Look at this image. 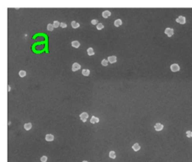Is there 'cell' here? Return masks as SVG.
Wrapping results in <instances>:
<instances>
[{
  "label": "cell",
  "mask_w": 192,
  "mask_h": 162,
  "mask_svg": "<svg viewBox=\"0 0 192 162\" xmlns=\"http://www.w3.org/2000/svg\"><path fill=\"white\" fill-rule=\"evenodd\" d=\"M170 69L173 72H177L180 70V67L178 64H173L170 65Z\"/></svg>",
  "instance_id": "1"
},
{
  "label": "cell",
  "mask_w": 192,
  "mask_h": 162,
  "mask_svg": "<svg viewBox=\"0 0 192 162\" xmlns=\"http://www.w3.org/2000/svg\"><path fill=\"white\" fill-rule=\"evenodd\" d=\"M164 32H165V34L168 37H171L174 34V30L171 28H167L165 29V31H164Z\"/></svg>",
  "instance_id": "2"
},
{
  "label": "cell",
  "mask_w": 192,
  "mask_h": 162,
  "mask_svg": "<svg viewBox=\"0 0 192 162\" xmlns=\"http://www.w3.org/2000/svg\"><path fill=\"white\" fill-rule=\"evenodd\" d=\"M176 21H177L178 23L185 24L186 23V19L185 17H183V16H180V17H179V18L176 20Z\"/></svg>",
  "instance_id": "3"
},
{
  "label": "cell",
  "mask_w": 192,
  "mask_h": 162,
  "mask_svg": "<svg viewBox=\"0 0 192 162\" xmlns=\"http://www.w3.org/2000/svg\"><path fill=\"white\" fill-rule=\"evenodd\" d=\"M80 117H81V119L84 122H86L87 120V119H88V117H89L88 113H85V112H84V113H82L81 115H80Z\"/></svg>",
  "instance_id": "4"
},
{
  "label": "cell",
  "mask_w": 192,
  "mask_h": 162,
  "mask_svg": "<svg viewBox=\"0 0 192 162\" xmlns=\"http://www.w3.org/2000/svg\"><path fill=\"white\" fill-rule=\"evenodd\" d=\"M163 128H164V125L161 123H156L155 125V129L156 131H162Z\"/></svg>",
  "instance_id": "5"
},
{
  "label": "cell",
  "mask_w": 192,
  "mask_h": 162,
  "mask_svg": "<svg viewBox=\"0 0 192 162\" xmlns=\"http://www.w3.org/2000/svg\"><path fill=\"white\" fill-rule=\"evenodd\" d=\"M81 65L78 64V63H77V62L74 63V64L72 65V71H78L79 69H81Z\"/></svg>",
  "instance_id": "6"
},
{
  "label": "cell",
  "mask_w": 192,
  "mask_h": 162,
  "mask_svg": "<svg viewBox=\"0 0 192 162\" xmlns=\"http://www.w3.org/2000/svg\"><path fill=\"white\" fill-rule=\"evenodd\" d=\"M117 61V56H112L108 57V62L110 63H115Z\"/></svg>",
  "instance_id": "7"
},
{
  "label": "cell",
  "mask_w": 192,
  "mask_h": 162,
  "mask_svg": "<svg viewBox=\"0 0 192 162\" xmlns=\"http://www.w3.org/2000/svg\"><path fill=\"white\" fill-rule=\"evenodd\" d=\"M45 140L47 141H53L54 140V136L53 134H47L45 137Z\"/></svg>",
  "instance_id": "8"
},
{
  "label": "cell",
  "mask_w": 192,
  "mask_h": 162,
  "mask_svg": "<svg viewBox=\"0 0 192 162\" xmlns=\"http://www.w3.org/2000/svg\"><path fill=\"white\" fill-rule=\"evenodd\" d=\"M110 15H111V12H110V11H103V13H102L103 18H108V17H110Z\"/></svg>",
  "instance_id": "9"
},
{
  "label": "cell",
  "mask_w": 192,
  "mask_h": 162,
  "mask_svg": "<svg viewBox=\"0 0 192 162\" xmlns=\"http://www.w3.org/2000/svg\"><path fill=\"white\" fill-rule=\"evenodd\" d=\"M98 122H99V119L97 118V117H92L91 119H90V122L92 123V124H95V123H98Z\"/></svg>",
  "instance_id": "10"
},
{
  "label": "cell",
  "mask_w": 192,
  "mask_h": 162,
  "mask_svg": "<svg viewBox=\"0 0 192 162\" xmlns=\"http://www.w3.org/2000/svg\"><path fill=\"white\" fill-rule=\"evenodd\" d=\"M132 149L135 152H137V151H139V150H140V146L138 144V143H134V144L133 145Z\"/></svg>",
  "instance_id": "11"
},
{
  "label": "cell",
  "mask_w": 192,
  "mask_h": 162,
  "mask_svg": "<svg viewBox=\"0 0 192 162\" xmlns=\"http://www.w3.org/2000/svg\"><path fill=\"white\" fill-rule=\"evenodd\" d=\"M71 45H72V47H75V48H78L80 46H81V44H80V42L77 41H72V43H71Z\"/></svg>",
  "instance_id": "12"
},
{
  "label": "cell",
  "mask_w": 192,
  "mask_h": 162,
  "mask_svg": "<svg viewBox=\"0 0 192 162\" xmlns=\"http://www.w3.org/2000/svg\"><path fill=\"white\" fill-rule=\"evenodd\" d=\"M122 24V21L120 19L116 20L115 22H114V25H115L116 26H117V27L120 26H121Z\"/></svg>",
  "instance_id": "13"
},
{
  "label": "cell",
  "mask_w": 192,
  "mask_h": 162,
  "mask_svg": "<svg viewBox=\"0 0 192 162\" xmlns=\"http://www.w3.org/2000/svg\"><path fill=\"white\" fill-rule=\"evenodd\" d=\"M32 125L31 123H26V124L24 125V128H25L26 131L30 130V129L32 128Z\"/></svg>",
  "instance_id": "14"
},
{
  "label": "cell",
  "mask_w": 192,
  "mask_h": 162,
  "mask_svg": "<svg viewBox=\"0 0 192 162\" xmlns=\"http://www.w3.org/2000/svg\"><path fill=\"white\" fill-rule=\"evenodd\" d=\"M71 26L74 29H77L80 26V24L76 22V21H72V22H71Z\"/></svg>",
  "instance_id": "15"
},
{
  "label": "cell",
  "mask_w": 192,
  "mask_h": 162,
  "mask_svg": "<svg viewBox=\"0 0 192 162\" xmlns=\"http://www.w3.org/2000/svg\"><path fill=\"white\" fill-rule=\"evenodd\" d=\"M87 54H88V55L89 56H93L95 54L94 53V51H93V49L92 48V47H89V48H88V50H87Z\"/></svg>",
  "instance_id": "16"
},
{
  "label": "cell",
  "mask_w": 192,
  "mask_h": 162,
  "mask_svg": "<svg viewBox=\"0 0 192 162\" xmlns=\"http://www.w3.org/2000/svg\"><path fill=\"white\" fill-rule=\"evenodd\" d=\"M90 74V71L89 69H84L82 71V74L84 76H89Z\"/></svg>",
  "instance_id": "17"
},
{
  "label": "cell",
  "mask_w": 192,
  "mask_h": 162,
  "mask_svg": "<svg viewBox=\"0 0 192 162\" xmlns=\"http://www.w3.org/2000/svg\"><path fill=\"white\" fill-rule=\"evenodd\" d=\"M109 156H110V158H116V153L114 151H110V153H109Z\"/></svg>",
  "instance_id": "18"
},
{
  "label": "cell",
  "mask_w": 192,
  "mask_h": 162,
  "mask_svg": "<svg viewBox=\"0 0 192 162\" xmlns=\"http://www.w3.org/2000/svg\"><path fill=\"white\" fill-rule=\"evenodd\" d=\"M185 134H186V137H188V138H191L192 137V131H187L185 132Z\"/></svg>",
  "instance_id": "19"
},
{
  "label": "cell",
  "mask_w": 192,
  "mask_h": 162,
  "mask_svg": "<svg viewBox=\"0 0 192 162\" xmlns=\"http://www.w3.org/2000/svg\"><path fill=\"white\" fill-rule=\"evenodd\" d=\"M19 75L21 77H24L26 75V71H21L19 72Z\"/></svg>",
  "instance_id": "20"
},
{
  "label": "cell",
  "mask_w": 192,
  "mask_h": 162,
  "mask_svg": "<svg viewBox=\"0 0 192 162\" xmlns=\"http://www.w3.org/2000/svg\"><path fill=\"white\" fill-rule=\"evenodd\" d=\"M104 26L103 25V23H98V25H97V29L101 30L104 29Z\"/></svg>",
  "instance_id": "21"
},
{
  "label": "cell",
  "mask_w": 192,
  "mask_h": 162,
  "mask_svg": "<svg viewBox=\"0 0 192 162\" xmlns=\"http://www.w3.org/2000/svg\"><path fill=\"white\" fill-rule=\"evenodd\" d=\"M54 29V26L53 24H48L47 25V29L49 30V31H53Z\"/></svg>",
  "instance_id": "22"
},
{
  "label": "cell",
  "mask_w": 192,
  "mask_h": 162,
  "mask_svg": "<svg viewBox=\"0 0 192 162\" xmlns=\"http://www.w3.org/2000/svg\"><path fill=\"white\" fill-rule=\"evenodd\" d=\"M101 65L104 66H107V65H108V61L107 59H103L101 61Z\"/></svg>",
  "instance_id": "23"
},
{
  "label": "cell",
  "mask_w": 192,
  "mask_h": 162,
  "mask_svg": "<svg viewBox=\"0 0 192 162\" xmlns=\"http://www.w3.org/2000/svg\"><path fill=\"white\" fill-rule=\"evenodd\" d=\"M53 25L54 28H57V27L59 26L60 23H59V21H54L53 24Z\"/></svg>",
  "instance_id": "24"
},
{
  "label": "cell",
  "mask_w": 192,
  "mask_h": 162,
  "mask_svg": "<svg viewBox=\"0 0 192 162\" xmlns=\"http://www.w3.org/2000/svg\"><path fill=\"white\" fill-rule=\"evenodd\" d=\"M41 162H47V156H42V157L41 158Z\"/></svg>",
  "instance_id": "25"
},
{
  "label": "cell",
  "mask_w": 192,
  "mask_h": 162,
  "mask_svg": "<svg viewBox=\"0 0 192 162\" xmlns=\"http://www.w3.org/2000/svg\"><path fill=\"white\" fill-rule=\"evenodd\" d=\"M91 23L93 24V25H96V24L98 25V21H97V20H92Z\"/></svg>",
  "instance_id": "26"
},
{
  "label": "cell",
  "mask_w": 192,
  "mask_h": 162,
  "mask_svg": "<svg viewBox=\"0 0 192 162\" xmlns=\"http://www.w3.org/2000/svg\"><path fill=\"white\" fill-rule=\"evenodd\" d=\"M60 26H61L62 28H66L67 24L65 23H60Z\"/></svg>",
  "instance_id": "27"
},
{
  "label": "cell",
  "mask_w": 192,
  "mask_h": 162,
  "mask_svg": "<svg viewBox=\"0 0 192 162\" xmlns=\"http://www.w3.org/2000/svg\"><path fill=\"white\" fill-rule=\"evenodd\" d=\"M10 90H11V87H10L9 86H8V91H10Z\"/></svg>",
  "instance_id": "28"
},
{
  "label": "cell",
  "mask_w": 192,
  "mask_h": 162,
  "mask_svg": "<svg viewBox=\"0 0 192 162\" xmlns=\"http://www.w3.org/2000/svg\"><path fill=\"white\" fill-rule=\"evenodd\" d=\"M83 162H88V161H83Z\"/></svg>",
  "instance_id": "29"
}]
</instances>
